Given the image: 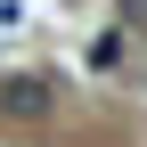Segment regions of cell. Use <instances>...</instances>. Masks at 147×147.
I'll return each instance as SVG.
<instances>
[{
  "label": "cell",
  "mask_w": 147,
  "mask_h": 147,
  "mask_svg": "<svg viewBox=\"0 0 147 147\" xmlns=\"http://www.w3.org/2000/svg\"><path fill=\"white\" fill-rule=\"evenodd\" d=\"M57 115V82L49 74H8L0 82V123H49Z\"/></svg>",
  "instance_id": "cell-1"
},
{
  "label": "cell",
  "mask_w": 147,
  "mask_h": 147,
  "mask_svg": "<svg viewBox=\"0 0 147 147\" xmlns=\"http://www.w3.org/2000/svg\"><path fill=\"white\" fill-rule=\"evenodd\" d=\"M123 49H131V41H123V25L98 33V41H90V74H123Z\"/></svg>",
  "instance_id": "cell-2"
},
{
  "label": "cell",
  "mask_w": 147,
  "mask_h": 147,
  "mask_svg": "<svg viewBox=\"0 0 147 147\" xmlns=\"http://www.w3.org/2000/svg\"><path fill=\"white\" fill-rule=\"evenodd\" d=\"M115 16H123V33H147V0H115Z\"/></svg>",
  "instance_id": "cell-3"
}]
</instances>
